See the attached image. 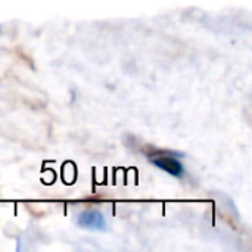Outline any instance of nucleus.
<instances>
[{
  "label": "nucleus",
  "mask_w": 252,
  "mask_h": 252,
  "mask_svg": "<svg viewBox=\"0 0 252 252\" xmlns=\"http://www.w3.org/2000/svg\"><path fill=\"white\" fill-rule=\"evenodd\" d=\"M151 162L158 167L159 170L174 176V177H182L183 173H185V167L183 164L177 159V158H173V157H168V155H155L151 158Z\"/></svg>",
  "instance_id": "nucleus-1"
},
{
  "label": "nucleus",
  "mask_w": 252,
  "mask_h": 252,
  "mask_svg": "<svg viewBox=\"0 0 252 252\" xmlns=\"http://www.w3.org/2000/svg\"><path fill=\"white\" fill-rule=\"evenodd\" d=\"M78 226L84 227V229H92V230H105L106 229V221L102 213L94 211V210H89V211H83L78 219H77Z\"/></svg>",
  "instance_id": "nucleus-2"
}]
</instances>
